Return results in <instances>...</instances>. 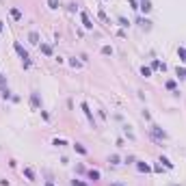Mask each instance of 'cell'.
Wrapping results in <instances>:
<instances>
[{
    "label": "cell",
    "instance_id": "1",
    "mask_svg": "<svg viewBox=\"0 0 186 186\" xmlns=\"http://www.w3.org/2000/svg\"><path fill=\"white\" fill-rule=\"evenodd\" d=\"M13 48H15V52L20 54V59L24 61V67H28V65H30V61H28V52L24 50V45H22V43H13Z\"/></svg>",
    "mask_w": 186,
    "mask_h": 186
},
{
    "label": "cell",
    "instance_id": "2",
    "mask_svg": "<svg viewBox=\"0 0 186 186\" xmlns=\"http://www.w3.org/2000/svg\"><path fill=\"white\" fill-rule=\"evenodd\" d=\"M152 136L158 138V141H165V138H167V132H165V130H160L158 126H152Z\"/></svg>",
    "mask_w": 186,
    "mask_h": 186
},
{
    "label": "cell",
    "instance_id": "3",
    "mask_svg": "<svg viewBox=\"0 0 186 186\" xmlns=\"http://www.w3.org/2000/svg\"><path fill=\"white\" fill-rule=\"evenodd\" d=\"M80 108L84 110V115H87V119H89V121L93 123V128H95V119H93V113H91V108H89V104H87V102H82V104H80Z\"/></svg>",
    "mask_w": 186,
    "mask_h": 186
},
{
    "label": "cell",
    "instance_id": "4",
    "mask_svg": "<svg viewBox=\"0 0 186 186\" xmlns=\"http://www.w3.org/2000/svg\"><path fill=\"white\" fill-rule=\"evenodd\" d=\"M30 106H33V108H39V106H41V102H39V93H37V91L30 93Z\"/></svg>",
    "mask_w": 186,
    "mask_h": 186
},
{
    "label": "cell",
    "instance_id": "5",
    "mask_svg": "<svg viewBox=\"0 0 186 186\" xmlns=\"http://www.w3.org/2000/svg\"><path fill=\"white\" fill-rule=\"evenodd\" d=\"M80 20H82V26H84L87 30H91V28H93V24H91V20H89V15H87V13H80Z\"/></svg>",
    "mask_w": 186,
    "mask_h": 186
},
{
    "label": "cell",
    "instance_id": "6",
    "mask_svg": "<svg viewBox=\"0 0 186 186\" xmlns=\"http://www.w3.org/2000/svg\"><path fill=\"white\" fill-rule=\"evenodd\" d=\"M28 41H30L33 45H39V33H37V30H30V33H28Z\"/></svg>",
    "mask_w": 186,
    "mask_h": 186
},
{
    "label": "cell",
    "instance_id": "7",
    "mask_svg": "<svg viewBox=\"0 0 186 186\" xmlns=\"http://www.w3.org/2000/svg\"><path fill=\"white\" fill-rule=\"evenodd\" d=\"M138 9H141L143 13H149V11H152V2H149V0H141V5H138Z\"/></svg>",
    "mask_w": 186,
    "mask_h": 186
},
{
    "label": "cell",
    "instance_id": "8",
    "mask_svg": "<svg viewBox=\"0 0 186 186\" xmlns=\"http://www.w3.org/2000/svg\"><path fill=\"white\" fill-rule=\"evenodd\" d=\"M138 24H141V28H145V30H149V28H152V22H149V20H145V17L138 20Z\"/></svg>",
    "mask_w": 186,
    "mask_h": 186
},
{
    "label": "cell",
    "instance_id": "9",
    "mask_svg": "<svg viewBox=\"0 0 186 186\" xmlns=\"http://www.w3.org/2000/svg\"><path fill=\"white\" fill-rule=\"evenodd\" d=\"M136 169L141 173H149V165H145V162H136Z\"/></svg>",
    "mask_w": 186,
    "mask_h": 186
},
{
    "label": "cell",
    "instance_id": "10",
    "mask_svg": "<svg viewBox=\"0 0 186 186\" xmlns=\"http://www.w3.org/2000/svg\"><path fill=\"white\" fill-rule=\"evenodd\" d=\"M9 13H11V17H13V20H17V22L22 20V11H20V9H15V7H13Z\"/></svg>",
    "mask_w": 186,
    "mask_h": 186
},
{
    "label": "cell",
    "instance_id": "11",
    "mask_svg": "<svg viewBox=\"0 0 186 186\" xmlns=\"http://www.w3.org/2000/svg\"><path fill=\"white\" fill-rule=\"evenodd\" d=\"M175 74H177L180 80H186V69H184V67H177V69H175Z\"/></svg>",
    "mask_w": 186,
    "mask_h": 186
},
{
    "label": "cell",
    "instance_id": "12",
    "mask_svg": "<svg viewBox=\"0 0 186 186\" xmlns=\"http://www.w3.org/2000/svg\"><path fill=\"white\" fill-rule=\"evenodd\" d=\"M89 180H93V182H95V180H100V171L91 169V171H89Z\"/></svg>",
    "mask_w": 186,
    "mask_h": 186
},
{
    "label": "cell",
    "instance_id": "13",
    "mask_svg": "<svg viewBox=\"0 0 186 186\" xmlns=\"http://www.w3.org/2000/svg\"><path fill=\"white\" fill-rule=\"evenodd\" d=\"M41 52L50 56V54H52V48H50V45H48V43H41Z\"/></svg>",
    "mask_w": 186,
    "mask_h": 186
},
{
    "label": "cell",
    "instance_id": "14",
    "mask_svg": "<svg viewBox=\"0 0 186 186\" xmlns=\"http://www.w3.org/2000/svg\"><path fill=\"white\" fill-rule=\"evenodd\" d=\"M48 7L50 9H59L61 7V0H48Z\"/></svg>",
    "mask_w": 186,
    "mask_h": 186
},
{
    "label": "cell",
    "instance_id": "15",
    "mask_svg": "<svg viewBox=\"0 0 186 186\" xmlns=\"http://www.w3.org/2000/svg\"><path fill=\"white\" fill-rule=\"evenodd\" d=\"M141 74H143L145 78H149V76H152V67H145V65H143V67H141Z\"/></svg>",
    "mask_w": 186,
    "mask_h": 186
},
{
    "label": "cell",
    "instance_id": "16",
    "mask_svg": "<svg viewBox=\"0 0 186 186\" xmlns=\"http://www.w3.org/2000/svg\"><path fill=\"white\" fill-rule=\"evenodd\" d=\"M52 145H56V147H65L67 143L63 141V138H54V141H52Z\"/></svg>",
    "mask_w": 186,
    "mask_h": 186
},
{
    "label": "cell",
    "instance_id": "17",
    "mask_svg": "<svg viewBox=\"0 0 186 186\" xmlns=\"http://www.w3.org/2000/svg\"><path fill=\"white\" fill-rule=\"evenodd\" d=\"M108 162H110V165H119V156H117V154H113V156L108 158Z\"/></svg>",
    "mask_w": 186,
    "mask_h": 186
},
{
    "label": "cell",
    "instance_id": "18",
    "mask_svg": "<svg viewBox=\"0 0 186 186\" xmlns=\"http://www.w3.org/2000/svg\"><path fill=\"white\" fill-rule=\"evenodd\" d=\"M74 149H76L78 154H87V149H84V147H82L80 143H74Z\"/></svg>",
    "mask_w": 186,
    "mask_h": 186
},
{
    "label": "cell",
    "instance_id": "19",
    "mask_svg": "<svg viewBox=\"0 0 186 186\" xmlns=\"http://www.w3.org/2000/svg\"><path fill=\"white\" fill-rule=\"evenodd\" d=\"M24 175H26L28 180H35V171H33V169H24Z\"/></svg>",
    "mask_w": 186,
    "mask_h": 186
},
{
    "label": "cell",
    "instance_id": "20",
    "mask_svg": "<svg viewBox=\"0 0 186 186\" xmlns=\"http://www.w3.org/2000/svg\"><path fill=\"white\" fill-rule=\"evenodd\" d=\"M177 54H180V59L186 63V48H177Z\"/></svg>",
    "mask_w": 186,
    "mask_h": 186
},
{
    "label": "cell",
    "instance_id": "21",
    "mask_svg": "<svg viewBox=\"0 0 186 186\" xmlns=\"http://www.w3.org/2000/svg\"><path fill=\"white\" fill-rule=\"evenodd\" d=\"M160 162H165V167H167V169H173V162H171L169 158H160Z\"/></svg>",
    "mask_w": 186,
    "mask_h": 186
},
{
    "label": "cell",
    "instance_id": "22",
    "mask_svg": "<svg viewBox=\"0 0 186 186\" xmlns=\"http://www.w3.org/2000/svg\"><path fill=\"white\" fill-rule=\"evenodd\" d=\"M102 54H106V56L113 54V48H110V45H104V48H102Z\"/></svg>",
    "mask_w": 186,
    "mask_h": 186
},
{
    "label": "cell",
    "instance_id": "23",
    "mask_svg": "<svg viewBox=\"0 0 186 186\" xmlns=\"http://www.w3.org/2000/svg\"><path fill=\"white\" fill-rule=\"evenodd\" d=\"M167 89H169V91H175V82L169 80V82H167Z\"/></svg>",
    "mask_w": 186,
    "mask_h": 186
},
{
    "label": "cell",
    "instance_id": "24",
    "mask_svg": "<svg viewBox=\"0 0 186 186\" xmlns=\"http://www.w3.org/2000/svg\"><path fill=\"white\" fill-rule=\"evenodd\" d=\"M5 84H7V78H5V76H2V74H0V87H2V89H7V87H5Z\"/></svg>",
    "mask_w": 186,
    "mask_h": 186
},
{
    "label": "cell",
    "instance_id": "25",
    "mask_svg": "<svg viewBox=\"0 0 186 186\" xmlns=\"http://www.w3.org/2000/svg\"><path fill=\"white\" fill-rule=\"evenodd\" d=\"M2 98H5V100L11 98V91H9V89H2Z\"/></svg>",
    "mask_w": 186,
    "mask_h": 186
},
{
    "label": "cell",
    "instance_id": "26",
    "mask_svg": "<svg viewBox=\"0 0 186 186\" xmlns=\"http://www.w3.org/2000/svg\"><path fill=\"white\" fill-rule=\"evenodd\" d=\"M69 65H72V67H80V61H76V59H72V61H69Z\"/></svg>",
    "mask_w": 186,
    "mask_h": 186
},
{
    "label": "cell",
    "instance_id": "27",
    "mask_svg": "<svg viewBox=\"0 0 186 186\" xmlns=\"http://www.w3.org/2000/svg\"><path fill=\"white\" fill-rule=\"evenodd\" d=\"M72 186H87V184H84V182H80V180H74V182H72Z\"/></svg>",
    "mask_w": 186,
    "mask_h": 186
},
{
    "label": "cell",
    "instance_id": "28",
    "mask_svg": "<svg viewBox=\"0 0 186 186\" xmlns=\"http://www.w3.org/2000/svg\"><path fill=\"white\" fill-rule=\"evenodd\" d=\"M110 186H123V184H119V182H117V184H110Z\"/></svg>",
    "mask_w": 186,
    "mask_h": 186
},
{
    "label": "cell",
    "instance_id": "29",
    "mask_svg": "<svg viewBox=\"0 0 186 186\" xmlns=\"http://www.w3.org/2000/svg\"><path fill=\"white\" fill-rule=\"evenodd\" d=\"M0 33H2V22H0Z\"/></svg>",
    "mask_w": 186,
    "mask_h": 186
}]
</instances>
